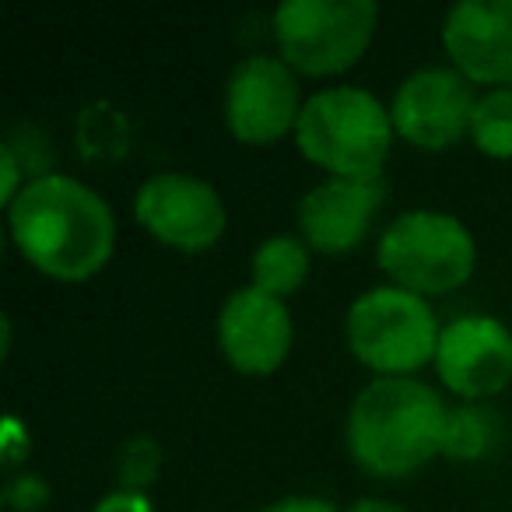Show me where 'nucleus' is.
<instances>
[{
    "mask_svg": "<svg viewBox=\"0 0 512 512\" xmlns=\"http://www.w3.org/2000/svg\"><path fill=\"white\" fill-rule=\"evenodd\" d=\"M8 211V235L25 264L60 285H85L116 253V214L95 186L64 172L25 183Z\"/></svg>",
    "mask_w": 512,
    "mask_h": 512,
    "instance_id": "1",
    "label": "nucleus"
},
{
    "mask_svg": "<svg viewBox=\"0 0 512 512\" xmlns=\"http://www.w3.org/2000/svg\"><path fill=\"white\" fill-rule=\"evenodd\" d=\"M278 57L299 78H341L379 32L376 0H285L271 15Z\"/></svg>",
    "mask_w": 512,
    "mask_h": 512,
    "instance_id": "6",
    "label": "nucleus"
},
{
    "mask_svg": "<svg viewBox=\"0 0 512 512\" xmlns=\"http://www.w3.org/2000/svg\"><path fill=\"white\" fill-rule=\"evenodd\" d=\"M256 512H337V505L323 495H285L278 502L260 505Z\"/></svg>",
    "mask_w": 512,
    "mask_h": 512,
    "instance_id": "22",
    "label": "nucleus"
},
{
    "mask_svg": "<svg viewBox=\"0 0 512 512\" xmlns=\"http://www.w3.org/2000/svg\"><path fill=\"white\" fill-rule=\"evenodd\" d=\"M376 264L386 274V285L435 299L474 278L477 239L456 214L414 207L386 221L376 242Z\"/></svg>",
    "mask_w": 512,
    "mask_h": 512,
    "instance_id": "5",
    "label": "nucleus"
},
{
    "mask_svg": "<svg viewBox=\"0 0 512 512\" xmlns=\"http://www.w3.org/2000/svg\"><path fill=\"white\" fill-rule=\"evenodd\" d=\"M158 470H162V446L151 435H134L123 442L120 456H116V474H120V488L144 491L155 484Z\"/></svg>",
    "mask_w": 512,
    "mask_h": 512,
    "instance_id": "17",
    "label": "nucleus"
},
{
    "mask_svg": "<svg viewBox=\"0 0 512 512\" xmlns=\"http://www.w3.org/2000/svg\"><path fill=\"white\" fill-rule=\"evenodd\" d=\"M477 92L453 67H418L397 85L390 120L397 141L418 151H446L470 137Z\"/></svg>",
    "mask_w": 512,
    "mask_h": 512,
    "instance_id": "10",
    "label": "nucleus"
},
{
    "mask_svg": "<svg viewBox=\"0 0 512 512\" xmlns=\"http://www.w3.org/2000/svg\"><path fill=\"white\" fill-rule=\"evenodd\" d=\"M302 78L278 53H253L232 67L221 95V116L228 134L246 148H271L295 137L302 106Z\"/></svg>",
    "mask_w": 512,
    "mask_h": 512,
    "instance_id": "7",
    "label": "nucleus"
},
{
    "mask_svg": "<svg viewBox=\"0 0 512 512\" xmlns=\"http://www.w3.org/2000/svg\"><path fill=\"white\" fill-rule=\"evenodd\" d=\"M0 446H4V463L8 467H15V463H22L25 456L32 453V435H29V428L22 425V418L18 414H8L4 418V435H0Z\"/></svg>",
    "mask_w": 512,
    "mask_h": 512,
    "instance_id": "20",
    "label": "nucleus"
},
{
    "mask_svg": "<svg viewBox=\"0 0 512 512\" xmlns=\"http://www.w3.org/2000/svg\"><path fill=\"white\" fill-rule=\"evenodd\" d=\"M344 512H407L404 505H397L393 498H379V495H365L358 502H351Z\"/></svg>",
    "mask_w": 512,
    "mask_h": 512,
    "instance_id": "23",
    "label": "nucleus"
},
{
    "mask_svg": "<svg viewBox=\"0 0 512 512\" xmlns=\"http://www.w3.org/2000/svg\"><path fill=\"white\" fill-rule=\"evenodd\" d=\"M92 512H155V505H151V498L144 495V491L116 488V491H106V495L92 505Z\"/></svg>",
    "mask_w": 512,
    "mask_h": 512,
    "instance_id": "21",
    "label": "nucleus"
},
{
    "mask_svg": "<svg viewBox=\"0 0 512 512\" xmlns=\"http://www.w3.org/2000/svg\"><path fill=\"white\" fill-rule=\"evenodd\" d=\"M439 39L449 67L474 88H512V0H460Z\"/></svg>",
    "mask_w": 512,
    "mask_h": 512,
    "instance_id": "12",
    "label": "nucleus"
},
{
    "mask_svg": "<svg viewBox=\"0 0 512 512\" xmlns=\"http://www.w3.org/2000/svg\"><path fill=\"white\" fill-rule=\"evenodd\" d=\"M25 183H29V169H25V162L15 155V148L4 144V148H0V204L4 207L15 204V197L25 190Z\"/></svg>",
    "mask_w": 512,
    "mask_h": 512,
    "instance_id": "19",
    "label": "nucleus"
},
{
    "mask_svg": "<svg viewBox=\"0 0 512 512\" xmlns=\"http://www.w3.org/2000/svg\"><path fill=\"white\" fill-rule=\"evenodd\" d=\"M313 271V249L302 242V235H267L249 256V285L256 292L288 299L309 281Z\"/></svg>",
    "mask_w": 512,
    "mask_h": 512,
    "instance_id": "14",
    "label": "nucleus"
},
{
    "mask_svg": "<svg viewBox=\"0 0 512 512\" xmlns=\"http://www.w3.org/2000/svg\"><path fill=\"white\" fill-rule=\"evenodd\" d=\"M214 341L228 369L249 379H264L274 376L292 355L295 320L285 299H274L246 285L221 302L218 320H214Z\"/></svg>",
    "mask_w": 512,
    "mask_h": 512,
    "instance_id": "11",
    "label": "nucleus"
},
{
    "mask_svg": "<svg viewBox=\"0 0 512 512\" xmlns=\"http://www.w3.org/2000/svg\"><path fill=\"white\" fill-rule=\"evenodd\" d=\"M432 369L456 404H488L512 383V330L498 316H456L442 323Z\"/></svg>",
    "mask_w": 512,
    "mask_h": 512,
    "instance_id": "9",
    "label": "nucleus"
},
{
    "mask_svg": "<svg viewBox=\"0 0 512 512\" xmlns=\"http://www.w3.org/2000/svg\"><path fill=\"white\" fill-rule=\"evenodd\" d=\"M498 435H502V428H498L495 411H488V404H453L442 456L456 463H477L491 456V449L498 446Z\"/></svg>",
    "mask_w": 512,
    "mask_h": 512,
    "instance_id": "15",
    "label": "nucleus"
},
{
    "mask_svg": "<svg viewBox=\"0 0 512 512\" xmlns=\"http://www.w3.org/2000/svg\"><path fill=\"white\" fill-rule=\"evenodd\" d=\"M134 218L144 232L176 253H207L225 239V197L190 172H155L134 193Z\"/></svg>",
    "mask_w": 512,
    "mask_h": 512,
    "instance_id": "8",
    "label": "nucleus"
},
{
    "mask_svg": "<svg viewBox=\"0 0 512 512\" xmlns=\"http://www.w3.org/2000/svg\"><path fill=\"white\" fill-rule=\"evenodd\" d=\"M449 404L425 379H372L355 393L344 446L376 481H404L442 456Z\"/></svg>",
    "mask_w": 512,
    "mask_h": 512,
    "instance_id": "2",
    "label": "nucleus"
},
{
    "mask_svg": "<svg viewBox=\"0 0 512 512\" xmlns=\"http://www.w3.org/2000/svg\"><path fill=\"white\" fill-rule=\"evenodd\" d=\"M467 141L481 155L512 162V88H488L477 95Z\"/></svg>",
    "mask_w": 512,
    "mask_h": 512,
    "instance_id": "16",
    "label": "nucleus"
},
{
    "mask_svg": "<svg viewBox=\"0 0 512 512\" xmlns=\"http://www.w3.org/2000/svg\"><path fill=\"white\" fill-rule=\"evenodd\" d=\"M439 334L432 302L397 285L365 288L344 313L348 351L372 379H414L435 362Z\"/></svg>",
    "mask_w": 512,
    "mask_h": 512,
    "instance_id": "4",
    "label": "nucleus"
},
{
    "mask_svg": "<svg viewBox=\"0 0 512 512\" xmlns=\"http://www.w3.org/2000/svg\"><path fill=\"white\" fill-rule=\"evenodd\" d=\"M393 137L386 102L358 85H330L302 106L295 148L327 179H379Z\"/></svg>",
    "mask_w": 512,
    "mask_h": 512,
    "instance_id": "3",
    "label": "nucleus"
},
{
    "mask_svg": "<svg viewBox=\"0 0 512 512\" xmlns=\"http://www.w3.org/2000/svg\"><path fill=\"white\" fill-rule=\"evenodd\" d=\"M53 498V488L46 484L43 474H32V470H22V474H11L8 484H4V505L8 512H43Z\"/></svg>",
    "mask_w": 512,
    "mask_h": 512,
    "instance_id": "18",
    "label": "nucleus"
},
{
    "mask_svg": "<svg viewBox=\"0 0 512 512\" xmlns=\"http://www.w3.org/2000/svg\"><path fill=\"white\" fill-rule=\"evenodd\" d=\"M386 190L379 179H323L302 193L295 225L313 253L348 256L369 239Z\"/></svg>",
    "mask_w": 512,
    "mask_h": 512,
    "instance_id": "13",
    "label": "nucleus"
}]
</instances>
